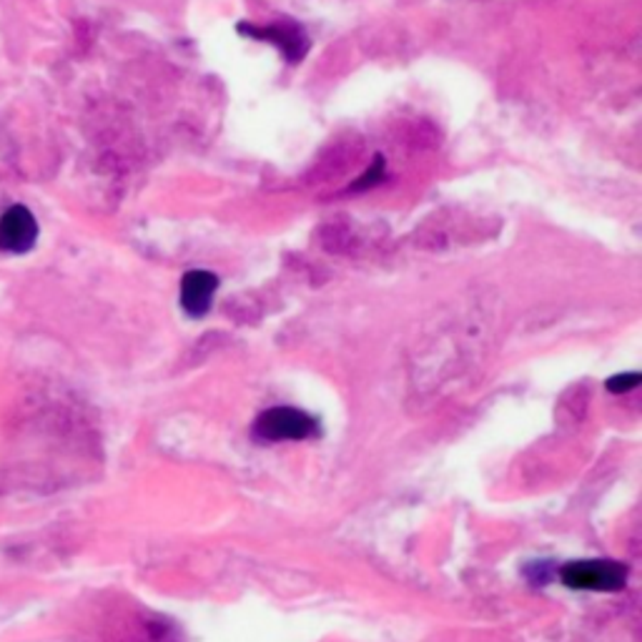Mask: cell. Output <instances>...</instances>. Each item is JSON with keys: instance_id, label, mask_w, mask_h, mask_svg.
<instances>
[{"instance_id": "obj_1", "label": "cell", "mask_w": 642, "mask_h": 642, "mask_svg": "<svg viewBox=\"0 0 642 642\" xmlns=\"http://www.w3.org/2000/svg\"><path fill=\"white\" fill-rule=\"evenodd\" d=\"M559 578L572 590L617 592L628 584V567L613 559H584V563L567 565Z\"/></svg>"}, {"instance_id": "obj_2", "label": "cell", "mask_w": 642, "mask_h": 642, "mask_svg": "<svg viewBox=\"0 0 642 642\" xmlns=\"http://www.w3.org/2000/svg\"><path fill=\"white\" fill-rule=\"evenodd\" d=\"M317 434V422L307 411L294 407L267 409L254 424V437L263 442H284V440H309Z\"/></svg>"}, {"instance_id": "obj_3", "label": "cell", "mask_w": 642, "mask_h": 642, "mask_svg": "<svg viewBox=\"0 0 642 642\" xmlns=\"http://www.w3.org/2000/svg\"><path fill=\"white\" fill-rule=\"evenodd\" d=\"M38 242V221L26 206H11L0 217V249L8 254H26Z\"/></svg>"}, {"instance_id": "obj_4", "label": "cell", "mask_w": 642, "mask_h": 642, "mask_svg": "<svg viewBox=\"0 0 642 642\" xmlns=\"http://www.w3.org/2000/svg\"><path fill=\"white\" fill-rule=\"evenodd\" d=\"M219 289V276L211 271L194 269L181 279V307L192 319H201L211 309L213 294Z\"/></svg>"}, {"instance_id": "obj_5", "label": "cell", "mask_w": 642, "mask_h": 642, "mask_svg": "<svg viewBox=\"0 0 642 642\" xmlns=\"http://www.w3.org/2000/svg\"><path fill=\"white\" fill-rule=\"evenodd\" d=\"M238 33H246V36H254V38H263V40H271V44L282 48V53L289 59V63L301 61L304 55L309 51V40H307V33H304L296 23H276V26H269V28H254L249 23H244V26H238Z\"/></svg>"}, {"instance_id": "obj_6", "label": "cell", "mask_w": 642, "mask_h": 642, "mask_svg": "<svg viewBox=\"0 0 642 642\" xmlns=\"http://www.w3.org/2000/svg\"><path fill=\"white\" fill-rule=\"evenodd\" d=\"M642 376L638 372H630V374H617V376H610L607 380V392L613 394H628L630 390H635V386H640Z\"/></svg>"}]
</instances>
